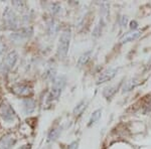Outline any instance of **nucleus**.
<instances>
[{"label": "nucleus", "instance_id": "nucleus-19", "mask_svg": "<svg viewBox=\"0 0 151 149\" xmlns=\"http://www.w3.org/2000/svg\"><path fill=\"white\" fill-rule=\"evenodd\" d=\"M48 28H50V30H48L50 35H55V31H57V29H58V26L55 25V22L52 21V22L50 23V24H48Z\"/></svg>", "mask_w": 151, "mask_h": 149}, {"label": "nucleus", "instance_id": "nucleus-1", "mask_svg": "<svg viewBox=\"0 0 151 149\" xmlns=\"http://www.w3.org/2000/svg\"><path fill=\"white\" fill-rule=\"evenodd\" d=\"M70 30L65 29L63 31L62 35L60 37V42L58 46V55L60 58H65L68 53L70 48Z\"/></svg>", "mask_w": 151, "mask_h": 149}, {"label": "nucleus", "instance_id": "nucleus-20", "mask_svg": "<svg viewBox=\"0 0 151 149\" xmlns=\"http://www.w3.org/2000/svg\"><path fill=\"white\" fill-rule=\"evenodd\" d=\"M120 23L122 26H125L126 23H127V17H126V16H122L120 19Z\"/></svg>", "mask_w": 151, "mask_h": 149}, {"label": "nucleus", "instance_id": "nucleus-21", "mask_svg": "<svg viewBox=\"0 0 151 149\" xmlns=\"http://www.w3.org/2000/svg\"><path fill=\"white\" fill-rule=\"evenodd\" d=\"M68 149H78V142H77V141H75V142L70 143V146H69V148H68Z\"/></svg>", "mask_w": 151, "mask_h": 149}, {"label": "nucleus", "instance_id": "nucleus-7", "mask_svg": "<svg viewBox=\"0 0 151 149\" xmlns=\"http://www.w3.org/2000/svg\"><path fill=\"white\" fill-rule=\"evenodd\" d=\"M15 143V138L11 134H7L0 139V149H10Z\"/></svg>", "mask_w": 151, "mask_h": 149}, {"label": "nucleus", "instance_id": "nucleus-12", "mask_svg": "<svg viewBox=\"0 0 151 149\" xmlns=\"http://www.w3.org/2000/svg\"><path fill=\"white\" fill-rule=\"evenodd\" d=\"M62 132V128L60 127H58V128H53L52 130L50 131L47 135V141L48 142H52V141H55V139L58 137L60 133Z\"/></svg>", "mask_w": 151, "mask_h": 149}, {"label": "nucleus", "instance_id": "nucleus-3", "mask_svg": "<svg viewBox=\"0 0 151 149\" xmlns=\"http://www.w3.org/2000/svg\"><path fill=\"white\" fill-rule=\"evenodd\" d=\"M3 20L8 28H16L17 26V18L15 13L9 7H6L3 12Z\"/></svg>", "mask_w": 151, "mask_h": 149}, {"label": "nucleus", "instance_id": "nucleus-15", "mask_svg": "<svg viewBox=\"0 0 151 149\" xmlns=\"http://www.w3.org/2000/svg\"><path fill=\"white\" fill-rule=\"evenodd\" d=\"M116 91H117V87H109L104 90L103 95L107 98V99H109V98H111L114 94H115Z\"/></svg>", "mask_w": 151, "mask_h": 149}, {"label": "nucleus", "instance_id": "nucleus-9", "mask_svg": "<svg viewBox=\"0 0 151 149\" xmlns=\"http://www.w3.org/2000/svg\"><path fill=\"white\" fill-rule=\"evenodd\" d=\"M140 35H141V32H139V31H133V32L126 33V35L121 38V43H127V42H130V41L137 40L140 36Z\"/></svg>", "mask_w": 151, "mask_h": 149}, {"label": "nucleus", "instance_id": "nucleus-8", "mask_svg": "<svg viewBox=\"0 0 151 149\" xmlns=\"http://www.w3.org/2000/svg\"><path fill=\"white\" fill-rule=\"evenodd\" d=\"M16 60H17V55H16L14 52H12L10 53L7 55V57L5 58V60H4V65H5V68L7 69H11L16 63Z\"/></svg>", "mask_w": 151, "mask_h": 149}, {"label": "nucleus", "instance_id": "nucleus-2", "mask_svg": "<svg viewBox=\"0 0 151 149\" xmlns=\"http://www.w3.org/2000/svg\"><path fill=\"white\" fill-rule=\"evenodd\" d=\"M65 85V77L64 76H60L58 77L57 79L53 80V85L52 88V92L48 97V101H53V100H57L60 95L62 94V91L64 89Z\"/></svg>", "mask_w": 151, "mask_h": 149}, {"label": "nucleus", "instance_id": "nucleus-4", "mask_svg": "<svg viewBox=\"0 0 151 149\" xmlns=\"http://www.w3.org/2000/svg\"><path fill=\"white\" fill-rule=\"evenodd\" d=\"M0 116L2 117L3 120L7 122H11L15 118V112L8 104L2 103L1 106H0Z\"/></svg>", "mask_w": 151, "mask_h": 149}, {"label": "nucleus", "instance_id": "nucleus-14", "mask_svg": "<svg viewBox=\"0 0 151 149\" xmlns=\"http://www.w3.org/2000/svg\"><path fill=\"white\" fill-rule=\"evenodd\" d=\"M101 114H102L101 109H98V110H96V111H94L91 116V118H90V121H89V124H88V125L92 126L93 124L96 123V122L100 119V117H101Z\"/></svg>", "mask_w": 151, "mask_h": 149}, {"label": "nucleus", "instance_id": "nucleus-5", "mask_svg": "<svg viewBox=\"0 0 151 149\" xmlns=\"http://www.w3.org/2000/svg\"><path fill=\"white\" fill-rule=\"evenodd\" d=\"M117 74V69H108L106 71H104L103 73H101L97 80V84H102V83L108 82L113 79Z\"/></svg>", "mask_w": 151, "mask_h": 149}, {"label": "nucleus", "instance_id": "nucleus-6", "mask_svg": "<svg viewBox=\"0 0 151 149\" xmlns=\"http://www.w3.org/2000/svg\"><path fill=\"white\" fill-rule=\"evenodd\" d=\"M32 28L31 27H25V28H21L20 30L14 32L13 35H11V37H13L14 40H24V38H28L32 35Z\"/></svg>", "mask_w": 151, "mask_h": 149}, {"label": "nucleus", "instance_id": "nucleus-16", "mask_svg": "<svg viewBox=\"0 0 151 149\" xmlns=\"http://www.w3.org/2000/svg\"><path fill=\"white\" fill-rule=\"evenodd\" d=\"M103 21L102 20H100V22L97 24L96 25V27H95V29H94V31H93V35L94 36H99L100 35H101V32H102V28H103Z\"/></svg>", "mask_w": 151, "mask_h": 149}, {"label": "nucleus", "instance_id": "nucleus-18", "mask_svg": "<svg viewBox=\"0 0 151 149\" xmlns=\"http://www.w3.org/2000/svg\"><path fill=\"white\" fill-rule=\"evenodd\" d=\"M135 87V84H133L132 83V81H130V82H127L126 83V85L124 86V88H123V91L124 92H127V91H130V90H132L133 88Z\"/></svg>", "mask_w": 151, "mask_h": 149}, {"label": "nucleus", "instance_id": "nucleus-22", "mask_svg": "<svg viewBox=\"0 0 151 149\" xmlns=\"http://www.w3.org/2000/svg\"><path fill=\"white\" fill-rule=\"evenodd\" d=\"M131 25H130V27H131V29H135V28H137V22L136 21H132V22L130 23Z\"/></svg>", "mask_w": 151, "mask_h": 149}, {"label": "nucleus", "instance_id": "nucleus-11", "mask_svg": "<svg viewBox=\"0 0 151 149\" xmlns=\"http://www.w3.org/2000/svg\"><path fill=\"white\" fill-rule=\"evenodd\" d=\"M23 108L26 113H31L35 109V102L32 99H25L23 101Z\"/></svg>", "mask_w": 151, "mask_h": 149}, {"label": "nucleus", "instance_id": "nucleus-17", "mask_svg": "<svg viewBox=\"0 0 151 149\" xmlns=\"http://www.w3.org/2000/svg\"><path fill=\"white\" fill-rule=\"evenodd\" d=\"M85 108H86V103H85V101H82L81 103H80V104L78 105V106L75 108V110H74V114H75V115H79Z\"/></svg>", "mask_w": 151, "mask_h": 149}, {"label": "nucleus", "instance_id": "nucleus-13", "mask_svg": "<svg viewBox=\"0 0 151 149\" xmlns=\"http://www.w3.org/2000/svg\"><path fill=\"white\" fill-rule=\"evenodd\" d=\"M91 53H92V50H89V52H86L85 53H83L81 57L79 58V60H78V66H79V67H82V66L86 65L88 60H90Z\"/></svg>", "mask_w": 151, "mask_h": 149}, {"label": "nucleus", "instance_id": "nucleus-10", "mask_svg": "<svg viewBox=\"0 0 151 149\" xmlns=\"http://www.w3.org/2000/svg\"><path fill=\"white\" fill-rule=\"evenodd\" d=\"M13 92L16 93L19 96H28L31 94L30 88L27 86H24V85H20V86H16L13 88Z\"/></svg>", "mask_w": 151, "mask_h": 149}]
</instances>
